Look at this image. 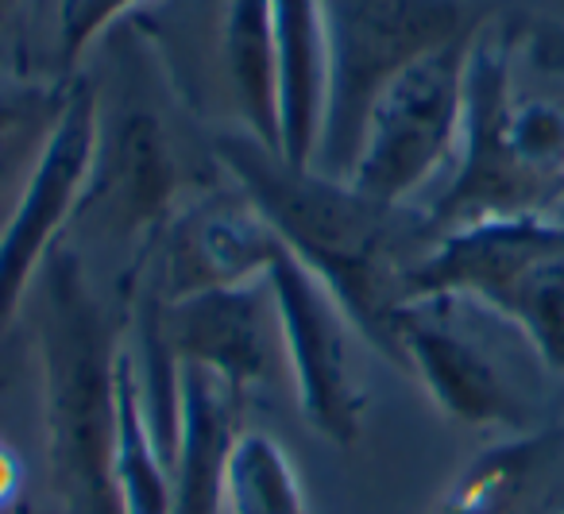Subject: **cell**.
<instances>
[{"label":"cell","instance_id":"obj_1","mask_svg":"<svg viewBox=\"0 0 564 514\" xmlns=\"http://www.w3.org/2000/svg\"><path fill=\"white\" fill-rule=\"evenodd\" d=\"M213 156L232 186L274 228L279 244L325 282L356 336L394 364L391 318L433 236L417 205H383L348 179L299 167L240 125L213 132Z\"/></svg>","mask_w":564,"mask_h":514},{"label":"cell","instance_id":"obj_2","mask_svg":"<svg viewBox=\"0 0 564 514\" xmlns=\"http://www.w3.org/2000/svg\"><path fill=\"white\" fill-rule=\"evenodd\" d=\"M522 24L479 20L464 66V120L453 167L422 210L430 236L499 217H556L564 205V82H518Z\"/></svg>","mask_w":564,"mask_h":514},{"label":"cell","instance_id":"obj_3","mask_svg":"<svg viewBox=\"0 0 564 514\" xmlns=\"http://www.w3.org/2000/svg\"><path fill=\"white\" fill-rule=\"evenodd\" d=\"M43 433L58 514H124L117 488L120 336L78 251L58 244L32 282Z\"/></svg>","mask_w":564,"mask_h":514},{"label":"cell","instance_id":"obj_4","mask_svg":"<svg viewBox=\"0 0 564 514\" xmlns=\"http://www.w3.org/2000/svg\"><path fill=\"white\" fill-rule=\"evenodd\" d=\"M460 295L502 318L564 375V217H499L437 236L410 295Z\"/></svg>","mask_w":564,"mask_h":514},{"label":"cell","instance_id":"obj_5","mask_svg":"<svg viewBox=\"0 0 564 514\" xmlns=\"http://www.w3.org/2000/svg\"><path fill=\"white\" fill-rule=\"evenodd\" d=\"M325 125L314 167L345 179L376 94L425 51L479 24L464 0H322Z\"/></svg>","mask_w":564,"mask_h":514},{"label":"cell","instance_id":"obj_6","mask_svg":"<svg viewBox=\"0 0 564 514\" xmlns=\"http://www.w3.org/2000/svg\"><path fill=\"white\" fill-rule=\"evenodd\" d=\"M471 32L425 51L376 94L345 174L360 194L383 205H422L445 179L460 143Z\"/></svg>","mask_w":564,"mask_h":514},{"label":"cell","instance_id":"obj_7","mask_svg":"<svg viewBox=\"0 0 564 514\" xmlns=\"http://www.w3.org/2000/svg\"><path fill=\"white\" fill-rule=\"evenodd\" d=\"M484 306L460 295H417L394 310V367L410 372L445 418L471 429H538L484 325Z\"/></svg>","mask_w":564,"mask_h":514},{"label":"cell","instance_id":"obj_8","mask_svg":"<svg viewBox=\"0 0 564 514\" xmlns=\"http://www.w3.org/2000/svg\"><path fill=\"white\" fill-rule=\"evenodd\" d=\"M101 151V101L89 78H74L35 151L24 186L0 225V333L24 306L43 259L58 248L63 228L82 217Z\"/></svg>","mask_w":564,"mask_h":514},{"label":"cell","instance_id":"obj_9","mask_svg":"<svg viewBox=\"0 0 564 514\" xmlns=\"http://www.w3.org/2000/svg\"><path fill=\"white\" fill-rule=\"evenodd\" d=\"M282 360L291 367L302 418L329 445L352 449L360 441L368 390L352 367V321L314 271L282 248L267 267Z\"/></svg>","mask_w":564,"mask_h":514},{"label":"cell","instance_id":"obj_10","mask_svg":"<svg viewBox=\"0 0 564 514\" xmlns=\"http://www.w3.org/2000/svg\"><path fill=\"white\" fill-rule=\"evenodd\" d=\"M279 251L282 244L263 213L236 186L217 190L174 210V217L135 251L124 287L159 302H178L202 290L263 279Z\"/></svg>","mask_w":564,"mask_h":514},{"label":"cell","instance_id":"obj_11","mask_svg":"<svg viewBox=\"0 0 564 514\" xmlns=\"http://www.w3.org/2000/svg\"><path fill=\"white\" fill-rule=\"evenodd\" d=\"M101 205L105 225L117 236H132L140 248L178 210V171L166 132L143 109H128L117 132H105L86 205Z\"/></svg>","mask_w":564,"mask_h":514},{"label":"cell","instance_id":"obj_12","mask_svg":"<svg viewBox=\"0 0 564 514\" xmlns=\"http://www.w3.org/2000/svg\"><path fill=\"white\" fill-rule=\"evenodd\" d=\"M243 395L202 364L178 367V449L174 514H225V472L240 426Z\"/></svg>","mask_w":564,"mask_h":514},{"label":"cell","instance_id":"obj_13","mask_svg":"<svg viewBox=\"0 0 564 514\" xmlns=\"http://www.w3.org/2000/svg\"><path fill=\"white\" fill-rule=\"evenodd\" d=\"M279 71V143L299 167H314L325 125V17L322 0H271Z\"/></svg>","mask_w":564,"mask_h":514},{"label":"cell","instance_id":"obj_14","mask_svg":"<svg viewBox=\"0 0 564 514\" xmlns=\"http://www.w3.org/2000/svg\"><path fill=\"white\" fill-rule=\"evenodd\" d=\"M213 66L236 109L232 125L282 151L271 0H213Z\"/></svg>","mask_w":564,"mask_h":514},{"label":"cell","instance_id":"obj_15","mask_svg":"<svg viewBox=\"0 0 564 514\" xmlns=\"http://www.w3.org/2000/svg\"><path fill=\"white\" fill-rule=\"evenodd\" d=\"M564 452L561 426H538L525 433H507L468 460L448 483L433 514H518L538 483L553 472Z\"/></svg>","mask_w":564,"mask_h":514},{"label":"cell","instance_id":"obj_16","mask_svg":"<svg viewBox=\"0 0 564 514\" xmlns=\"http://www.w3.org/2000/svg\"><path fill=\"white\" fill-rule=\"evenodd\" d=\"M117 488L124 514H174V483L143 418L132 349L117 360Z\"/></svg>","mask_w":564,"mask_h":514},{"label":"cell","instance_id":"obj_17","mask_svg":"<svg viewBox=\"0 0 564 514\" xmlns=\"http://www.w3.org/2000/svg\"><path fill=\"white\" fill-rule=\"evenodd\" d=\"M225 514H310L299 468L263 429H243L225 472Z\"/></svg>","mask_w":564,"mask_h":514},{"label":"cell","instance_id":"obj_18","mask_svg":"<svg viewBox=\"0 0 564 514\" xmlns=\"http://www.w3.org/2000/svg\"><path fill=\"white\" fill-rule=\"evenodd\" d=\"M151 0H63L58 4V82L78 78V63L112 24Z\"/></svg>","mask_w":564,"mask_h":514},{"label":"cell","instance_id":"obj_19","mask_svg":"<svg viewBox=\"0 0 564 514\" xmlns=\"http://www.w3.org/2000/svg\"><path fill=\"white\" fill-rule=\"evenodd\" d=\"M70 82H47V86H0V140L20 128L47 125L55 120L58 105L66 97Z\"/></svg>","mask_w":564,"mask_h":514},{"label":"cell","instance_id":"obj_20","mask_svg":"<svg viewBox=\"0 0 564 514\" xmlns=\"http://www.w3.org/2000/svg\"><path fill=\"white\" fill-rule=\"evenodd\" d=\"M47 125H32V128H20V132L4 136L0 140V194L17 182V174H28L35 163V151H40L43 136H47Z\"/></svg>","mask_w":564,"mask_h":514},{"label":"cell","instance_id":"obj_21","mask_svg":"<svg viewBox=\"0 0 564 514\" xmlns=\"http://www.w3.org/2000/svg\"><path fill=\"white\" fill-rule=\"evenodd\" d=\"M522 51L538 71L564 82V24H533L522 28ZM556 217H564V205Z\"/></svg>","mask_w":564,"mask_h":514},{"label":"cell","instance_id":"obj_22","mask_svg":"<svg viewBox=\"0 0 564 514\" xmlns=\"http://www.w3.org/2000/svg\"><path fill=\"white\" fill-rule=\"evenodd\" d=\"M17 475H20V468H17V460H12V452L9 449H4V445H0V506H4V503H17Z\"/></svg>","mask_w":564,"mask_h":514},{"label":"cell","instance_id":"obj_23","mask_svg":"<svg viewBox=\"0 0 564 514\" xmlns=\"http://www.w3.org/2000/svg\"><path fill=\"white\" fill-rule=\"evenodd\" d=\"M9 514H35V506L28 503V499H17V503L9 506Z\"/></svg>","mask_w":564,"mask_h":514},{"label":"cell","instance_id":"obj_24","mask_svg":"<svg viewBox=\"0 0 564 514\" xmlns=\"http://www.w3.org/2000/svg\"><path fill=\"white\" fill-rule=\"evenodd\" d=\"M12 4H17V0H0V28H4V20H9Z\"/></svg>","mask_w":564,"mask_h":514},{"label":"cell","instance_id":"obj_25","mask_svg":"<svg viewBox=\"0 0 564 514\" xmlns=\"http://www.w3.org/2000/svg\"><path fill=\"white\" fill-rule=\"evenodd\" d=\"M561 514H564V511H561Z\"/></svg>","mask_w":564,"mask_h":514}]
</instances>
